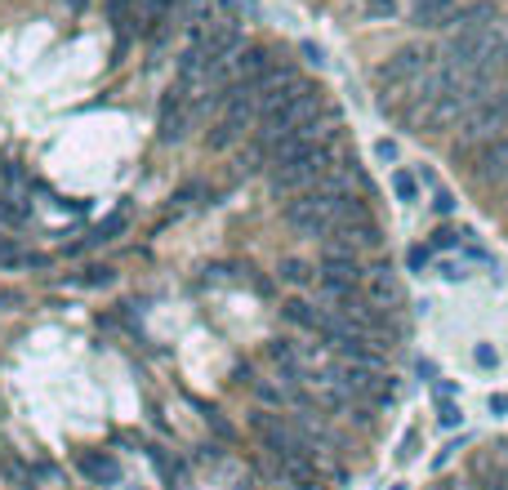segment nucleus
<instances>
[{
    "instance_id": "1",
    "label": "nucleus",
    "mask_w": 508,
    "mask_h": 490,
    "mask_svg": "<svg viewBox=\"0 0 508 490\" xmlns=\"http://www.w3.org/2000/svg\"><path fill=\"white\" fill-rule=\"evenodd\" d=\"M286 223L304 236H330V227H335L330 192L317 187V192H299L295 201H286Z\"/></svg>"
},
{
    "instance_id": "2",
    "label": "nucleus",
    "mask_w": 508,
    "mask_h": 490,
    "mask_svg": "<svg viewBox=\"0 0 508 490\" xmlns=\"http://www.w3.org/2000/svg\"><path fill=\"white\" fill-rule=\"evenodd\" d=\"M437 67V50H428V45H406V50H397V54L388 58L375 76H379V85H415L424 72H433Z\"/></svg>"
},
{
    "instance_id": "3",
    "label": "nucleus",
    "mask_w": 508,
    "mask_h": 490,
    "mask_svg": "<svg viewBox=\"0 0 508 490\" xmlns=\"http://www.w3.org/2000/svg\"><path fill=\"white\" fill-rule=\"evenodd\" d=\"M379 241H384V232H379V223L370 215L348 218V223H335V227H330V245H335V250H375Z\"/></svg>"
},
{
    "instance_id": "4",
    "label": "nucleus",
    "mask_w": 508,
    "mask_h": 490,
    "mask_svg": "<svg viewBox=\"0 0 508 490\" xmlns=\"http://www.w3.org/2000/svg\"><path fill=\"white\" fill-rule=\"evenodd\" d=\"M188 111H192V94H183V90H170V94L161 99V116H156V139H161V143H174V139H183Z\"/></svg>"
},
{
    "instance_id": "5",
    "label": "nucleus",
    "mask_w": 508,
    "mask_h": 490,
    "mask_svg": "<svg viewBox=\"0 0 508 490\" xmlns=\"http://www.w3.org/2000/svg\"><path fill=\"white\" fill-rule=\"evenodd\" d=\"M76 468H81V477H85L90 486H116V482H121V464H116V455H107V450H81V455H76Z\"/></svg>"
},
{
    "instance_id": "6",
    "label": "nucleus",
    "mask_w": 508,
    "mask_h": 490,
    "mask_svg": "<svg viewBox=\"0 0 508 490\" xmlns=\"http://www.w3.org/2000/svg\"><path fill=\"white\" fill-rule=\"evenodd\" d=\"M473 174H477V178H508V134L486 139V143L473 152Z\"/></svg>"
},
{
    "instance_id": "7",
    "label": "nucleus",
    "mask_w": 508,
    "mask_h": 490,
    "mask_svg": "<svg viewBox=\"0 0 508 490\" xmlns=\"http://www.w3.org/2000/svg\"><path fill=\"white\" fill-rule=\"evenodd\" d=\"M451 14H455V0H415L410 5V18L419 27H442Z\"/></svg>"
},
{
    "instance_id": "8",
    "label": "nucleus",
    "mask_w": 508,
    "mask_h": 490,
    "mask_svg": "<svg viewBox=\"0 0 508 490\" xmlns=\"http://www.w3.org/2000/svg\"><path fill=\"white\" fill-rule=\"evenodd\" d=\"M174 5H179V0H143V27H139V36L156 41V36H161V27L170 23Z\"/></svg>"
},
{
    "instance_id": "9",
    "label": "nucleus",
    "mask_w": 508,
    "mask_h": 490,
    "mask_svg": "<svg viewBox=\"0 0 508 490\" xmlns=\"http://www.w3.org/2000/svg\"><path fill=\"white\" fill-rule=\"evenodd\" d=\"M281 317H286V322H295V326L312 330V334H317L321 322H326V312H321V308H312L308 299H290V303H281Z\"/></svg>"
},
{
    "instance_id": "10",
    "label": "nucleus",
    "mask_w": 508,
    "mask_h": 490,
    "mask_svg": "<svg viewBox=\"0 0 508 490\" xmlns=\"http://www.w3.org/2000/svg\"><path fill=\"white\" fill-rule=\"evenodd\" d=\"M393 197L402 201V206H419V197H424V178L415 174V169H393Z\"/></svg>"
},
{
    "instance_id": "11",
    "label": "nucleus",
    "mask_w": 508,
    "mask_h": 490,
    "mask_svg": "<svg viewBox=\"0 0 508 490\" xmlns=\"http://www.w3.org/2000/svg\"><path fill=\"white\" fill-rule=\"evenodd\" d=\"M473 482H477V490H508V459L504 464L500 459H482Z\"/></svg>"
},
{
    "instance_id": "12",
    "label": "nucleus",
    "mask_w": 508,
    "mask_h": 490,
    "mask_svg": "<svg viewBox=\"0 0 508 490\" xmlns=\"http://www.w3.org/2000/svg\"><path fill=\"white\" fill-rule=\"evenodd\" d=\"M107 18L121 32V45L130 41V23H139V0H107Z\"/></svg>"
},
{
    "instance_id": "13",
    "label": "nucleus",
    "mask_w": 508,
    "mask_h": 490,
    "mask_svg": "<svg viewBox=\"0 0 508 490\" xmlns=\"http://www.w3.org/2000/svg\"><path fill=\"white\" fill-rule=\"evenodd\" d=\"M125 227H130V218H125V215H107L99 227H94V232L85 236V245H103V241H116V236H121Z\"/></svg>"
},
{
    "instance_id": "14",
    "label": "nucleus",
    "mask_w": 508,
    "mask_h": 490,
    "mask_svg": "<svg viewBox=\"0 0 508 490\" xmlns=\"http://www.w3.org/2000/svg\"><path fill=\"white\" fill-rule=\"evenodd\" d=\"M281 281H286V285H312L317 273L308 268L304 259H286V264H281Z\"/></svg>"
},
{
    "instance_id": "15",
    "label": "nucleus",
    "mask_w": 508,
    "mask_h": 490,
    "mask_svg": "<svg viewBox=\"0 0 508 490\" xmlns=\"http://www.w3.org/2000/svg\"><path fill=\"white\" fill-rule=\"evenodd\" d=\"M27 218H32V206H18V197H0V223L23 227Z\"/></svg>"
},
{
    "instance_id": "16",
    "label": "nucleus",
    "mask_w": 508,
    "mask_h": 490,
    "mask_svg": "<svg viewBox=\"0 0 508 490\" xmlns=\"http://www.w3.org/2000/svg\"><path fill=\"white\" fill-rule=\"evenodd\" d=\"M0 183L14 187V192H32V174L23 165H0Z\"/></svg>"
},
{
    "instance_id": "17",
    "label": "nucleus",
    "mask_w": 508,
    "mask_h": 490,
    "mask_svg": "<svg viewBox=\"0 0 508 490\" xmlns=\"http://www.w3.org/2000/svg\"><path fill=\"white\" fill-rule=\"evenodd\" d=\"M437 424L442 428H459L464 424V410H459L455 397H437Z\"/></svg>"
},
{
    "instance_id": "18",
    "label": "nucleus",
    "mask_w": 508,
    "mask_h": 490,
    "mask_svg": "<svg viewBox=\"0 0 508 490\" xmlns=\"http://www.w3.org/2000/svg\"><path fill=\"white\" fill-rule=\"evenodd\" d=\"M464 236H468L464 227H437V232H433V245H428V250H459V245H464Z\"/></svg>"
},
{
    "instance_id": "19",
    "label": "nucleus",
    "mask_w": 508,
    "mask_h": 490,
    "mask_svg": "<svg viewBox=\"0 0 508 490\" xmlns=\"http://www.w3.org/2000/svg\"><path fill=\"white\" fill-rule=\"evenodd\" d=\"M370 152H375V161H384V165L402 161V148H397V139H388V134H384V139H375V148H370Z\"/></svg>"
},
{
    "instance_id": "20",
    "label": "nucleus",
    "mask_w": 508,
    "mask_h": 490,
    "mask_svg": "<svg viewBox=\"0 0 508 490\" xmlns=\"http://www.w3.org/2000/svg\"><path fill=\"white\" fill-rule=\"evenodd\" d=\"M116 281V268H90V273L76 276V285H85V290H99V285H112Z\"/></svg>"
},
{
    "instance_id": "21",
    "label": "nucleus",
    "mask_w": 508,
    "mask_h": 490,
    "mask_svg": "<svg viewBox=\"0 0 508 490\" xmlns=\"http://www.w3.org/2000/svg\"><path fill=\"white\" fill-rule=\"evenodd\" d=\"M415 455H419V428H406L402 446H397V464H410Z\"/></svg>"
},
{
    "instance_id": "22",
    "label": "nucleus",
    "mask_w": 508,
    "mask_h": 490,
    "mask_svg": "<svg viewBox=\"0 0 508 490\" xmlns=\"http://www.w3.org/2000/svg\"><path fill=\"white\" fill-rule=\"evenodd\" d=\"M473 361H477L482 370H495V366H500V352H495L491 343H477V352H473Z\"/></svg>"
},
{
    "instance_id": "23",
    "label": "nucleus",
    "mask_w": 508,
    "mask_h": 490,
    "mask_svg": "<svg viewBox=\"0 0 508 490\" xmlns=\"http://www.w3.org/2000/svg\"><path fill=\"white\" fill-rule=\"evenodd\" d=\"M366 14L370 18H393L397 14V0H366Z\"/></svg>"
},
{
    "instance_id": "24",
    "label": "nucleus",
    "mask_w": 508,
    "mask_h": 490,
    "mask_svg": "<svg viewBox=\"0 0 508 490\" xmlns=\"http://www.w3.org/2000/svg\"><path fill=\"white\" fill-rule=\"evenodd\" d=\"M201 197H205L201 183H188V187H179V192H174V201H179V206H197Z\"/></svg>"
},
{
    "instance_id": "25",
    "label": "nucleus",
    "mask_w": 508,
    "mask_h": 490,
    "mask_svg": "<svg viewBox=\"0 0 508 490\" xmlns=\"http://www.w3.org/2000/svg\"><path fill=\"white\" fill-rule=\"evenodd\" d=\"M433 210H437V215H451V210H455V192L437 187V197H433Z\"/></svg>"
},
{
    "instance_id": "26",
    "label": "nucleus",
    "mask_w": 508,
    "mask_h": 490,
    "mask_svg": "<svg viewBox=\"0 0 508 490\" xmlns=\"http://www.w3.org/2000/svg\"><path fill=\"white\" fill-rule=\"evenodd\" d=\"M428 255H433L428 245H415V250H410V268H415V273H424V268H428Z\"/></svg>"
},
{
    "instance_id": "27",
    "label": "nucleus",
    "mask_w": 508,
    "mask_h": 490,
    "mask_svg": "<svg viewBox=\"0 0 508 490\" xmlns=\"http://www.w3.org/2000/svg\"><path fill=\"white\" fill-rule=\"evenodd\" d=\"M437 276H446V281H464V276H468V273L459 268L455 259H446V264H437Z\"/></svg>"
},
{
    "instance_id": "28",
    "label": "nucleus",
    "mask_w": 508,
    "mask_h": 490,
    "mask_svg": "<svg viewBox=\"0 0 508 490\" xmlns=\"http://www.w3.org/2000/svg\"><path fill=\"white\" fill-rule=\"evenodd\" d=\"M299 50H304V58L312 62V67H321V62H326V54H321V45H312V41H304Z\"/></svg>"
},
{
    "instance_id": "29",
    "label": "nucleus",
    "mask_w": 508,
    "mask_h": 490,
    "mask_svg": "<svg viewBox=\"0 0 508 490\" xmlns=\"http://www.w3.org/2000/svg\"><path fill=\"white\" fill-rule=\"evenodd\" d=\"M23 490H36V482H27V486H23Z\"/></svg>"
},
{
    "instance_id": "30",
    "label": "nucleus",
    "mask_w": 508,
    "mask_h": 490,
    "mask_svg": "<svg viewBox=\"0 0 508 490\" xmlns=\"http://www.w3.org/2000/svg\"><path fill=\"white\" fill-rule=\"evenodd\" d=\"M504 192H508V178H504Z\"/></svg>"
}]
</instances>
